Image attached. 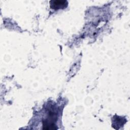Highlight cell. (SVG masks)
<instances>
[{"label": "cell", "instance_id": "6da1fadb", "mask_svg": "<svg viewBox=\"0 0 130 130\" xmlns=\"http://www.w3.org/2000/svg\"><path fill=\"white\" fill-rule=\"evenodd\" d=\"M57 119V113L53 111H50L47 117L43 120V129H57L55 122Z\"/></svg>", "mask_w": 130, "mask_h": 130}, {"label": "cell", "instance_id": "7a4b0ae2", "mask_svg": "<svg viewBox=\"0 0 130 130\" xmlns=\"http://www.w3.org/2000/svg\"><path fill=\"white\" fill-rule=\"evenodd\" d=\"M68 5V2L66 1H52L50 2V7L53 9H63Z\"/></svg>", "mask_w": 130, "mask_h": 130}]
</instances>
